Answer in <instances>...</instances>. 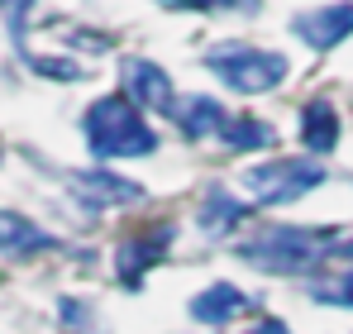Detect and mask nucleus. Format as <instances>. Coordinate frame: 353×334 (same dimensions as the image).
Wrapping results in <instances>:
<instances>
[{"label":"nucleus","mask_w":353,"mask_h":334,"mask_svg":"<svg viewBox=\"0 0 353 334\" xmlns=\"http://www.w3.org/2000/svg\"><path fill=\"white\" fill-rule=\"evenodd\" d=\"M339 244V229L325 224V229H296V224H268L258 229L253 239H243L234 253L248 268H263V273H277V277H296V273H310L320 263H330Z\"/></svg>","instance_id":"obj_1"},{"label":"nucleus","mask_w":353,"mask_h":334,"mask_svg":"<svg viewBox=\"0 0 353 334\" xmlns=\"http://www.w3.org/2000/svg\"><path fill=\"white\" fill-rule=\"evenodd\" d=\"M81 129H86V148L101 163H110V158H148L158 148V134L148 129L143 110L129 96H101L81 115Z\"/></svg>","instance_id":"obj_2"},{"label":"nucleus","mask_w":353,"mask_h":334,"mask_svg":"<svg viewBox=\"0 0 353 334\" xmlns=\"http://www.w3.org/2000/svg\"><path fill=\"white\" fill-rule=\"evenodd\" d=\"M205 67L239 96H263V91H277L287 81V57L268 53V48H253V43H215L205 53Z\"/></svg>","instance_id":"obj_3"},{"label":"nucleus","mask_w":353,"mask_h":334,"mask_svg":"<svg viewBox=\"0 0 353 334\" xmlns=\"http://www.w3.org/2000/svg\"><path fill=\"white\" fill-rule=\"evenodd\" d=\"M239 181H243V191L258 206H292L301 196H310L315 186H325V167L315 163L310 153L305 158H272L263 167H248Z\"/></svg>","instance_id":"obj_4"},{"label":"nucleus","mask_w":353,"mask_h":334,"mask_svg":"<svg viewBox=\"0 0 353 334\" xmlns=\"http://www.w3.org/2000/svg\"><path fill=\"white\" fill-rule=\"evenodd\" d=\"M119 77H124V96H129L139 110H158V115H172L176 110L172 77H168L158 62H148V57H129V62L119 67Z\"/></svg>","instance_id":"obj_5"},{"label":"nucleus","mask_w":353,"mask_h":334,"mask_svg":"<svg viewBox=\"0 0 353 334\" xmlns=\"http://www.w3.org/2000/svg\"><path fill=\"white\" fill-rule=\"evenodd\" d=\"M176 239V224H163V229H148V234H134V239H124L115 248V277L129 286V291H139L143 286V273L163 258V248Z\"/></svg>","instance_id":"obj_6"},{"label":"nucleus","mask_w":353,"mask_h":334,"mask_svg":"<svg viewBox=\"0 0 353 334\" xmlns=\"http://www.w3.org/2000/svg\"><path fill=\"white\" fill-rule=\"evenodd\" d=\"M72 196L86 210H115V206H139L143 186L129 181V177H119V172H77L72 177Z\"/></svg>","instance_id":"obj_7"},{"label":"nucleus","mask_w":353,"mask_h":334,"mask_svg":"<svg viewBox=\"0 0 353 334\" xmlns=\"http://www.w3.org/2000/svg\"><path fill=\"white\" fill-rule=\"evenodd\" d=\"M296 39L310 43L315 53H330L334 43H344L353 34V0H339V5H320L310 14H296L292 19Z\"/></svg>","instance_id":"obj_8"},{"label":"nucleus","mask_w":353,"mask_h":334,"mask_svg":"<svg viewBox=\"0 0 353 334\" xmlns=\"http://www.w3.org/2000/svg\"><path fill=\"white\" fill-rule=\"evenodd\" d=\"M243 220H248V201H239L230 186H210V191H205V201H201V210H196L201 234H210V239L234 234Z\"/></svg>","instance_id":"obj_9"},{"label":"nucleus","mask_w":353,"mask_h":334,"mask_svg":"<svg viewBox=\"0 0 353 334\" xmlns=\"http://www.w3.org/2000/svg\"><path fill=\"white\" fill-rule=\"evenodd\" d=\"M191 320L196 325H230L234 315H243L248 311V296L239 291L234 282H215V286H205L201 296H191Z\"/></svg>","instance_id":"obj_10"},{"label":"nucleus","mask_w":353,"mask_h":334,"mask_svg":"<svg viewBox=\"0 0 353 334\" xmlns=\"http://www.w3.org/2000/svg\"><path fill=\"white\" fill-rule=\"evenodd\" d=\"M43 248H58V239L43 229V224L24 220L14 210H0V253L5 258H34Z\"/></svg>","instance_id":"obj_11"},{"label":"nucleus","mask_w":353,"mask_h":334,"mask_svg":"<svg viewBox=\"0 0 353 334\" xmlns=\"http://www.w3.org/2000/svg\"><path fill=\"white\" fill-rule=\"evenodd\" d=\"M172 119L191 144H201V139H210V134H220L230 124V115H225V106L215 96H186V101H176Z\"/></svg>","instance_id":"obj_12"},{"label":"nucleus","mask_w":353,"mask_h":334,"mask_svg":"<svg viewBox=\"0 0 353 334\" xmlns=\"http://www.w3.org/2000/svg\"><path fill=\"white\" fill-rule=\"evenodd\" d=\"M301 144H305L310 158L334 153V144H339V110L330 101H310L301 110Z\"/></svg>","instance_id":"obj_13"},{"label":"nucleus","mask_w":353,"mask_h":334,"mask_svg":"<svg viewBox=\"0 0 353 334\" xmlns=\"http://www.w3.org/2000/svg\"><path fill=\"white\" fill-rule=\"evenodd\" d=\"M225 148L230 153H258V148H277V129L258 115H234L225 129H220Z\"/></svg>","instance_id":"obj_14"},{"label":"nucleus","mask_w":353,"mask_h":334,"mask_svg":"<svg viewBox=\"0 0 353 334\" xmlns=\"http://www.w3.org/2000/svg\"><path fill=\"white\" fill-rule=\"evenodd\" d=\"M310 301L353 311V268H349V273H339V277H330V282H310Z\"/></svg>","instance_id":"obj_15"},{"label":"nucleus","mask_w":353,"mask_h":334,"mask_svg":"<svg viewBox=\"0 0 353 334\" xmlns=\"http://www.w3.org/2000/svg\"><path fill=\"white\" fill-rule=\"evenodd\" d=\"M29 67H34L39 77H53V81H81V77H86V67L72 62V57H29Z\"/></svg>","instance_id":"obj_16"},{"label":"nucleus","mask_w":353,"mask_h":334,"mask_svg":"<svg viewBox=\"0 0 353 334\" xmlns=\"http://www.w3.org/2000/svg\"><path fill=\"white\" fill-rule=\"evenodd\" d=\"M0 10H5V19H10V34H14V43L24 48V14L34 10V0H0Z\"/></svg>","instance_id":"obj_17"},{"label":"nucleus","mask_w":353,"mask_h":334,"mask_svg":"<svg viewBox=\"0 0 353 334\" xmlns=\"http://www.w3.org/2000/svg\"><path fill=\"white\" fill-rule=\"evenodd\" d=\"M62 320H67V325H72V330H77V325H86V320H91V315H86V306H77V301H72V296H62Z\"/></svg>","instance_id":"obj_18"},{"label":"nucleus","mask_w":353,"mask_h":334,"mask_svg":"<svg viewBox=\"0 0 353 334\" xmlns=\"http://www.w3.org/2000/svg\"><path fill=\"white\" fill-rule=\"evenodd\" d=\"M243 334H292V330H287V320H258L253 330H243Z\"/></svg>","instance_id":"obj_19"}]
</instances>
